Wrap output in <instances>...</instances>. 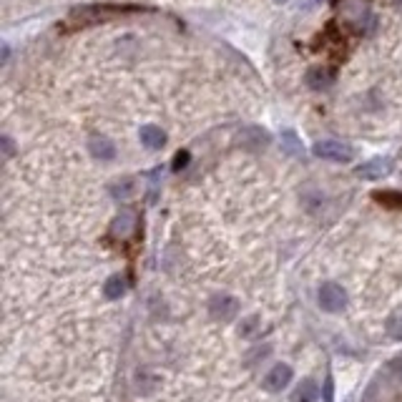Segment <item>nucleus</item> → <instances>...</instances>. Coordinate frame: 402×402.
Segmentation results:
<instances>
[{"mask_svg":"<svg viewBox=\"0 0 402 402\" xmlns=\"http://www.w3.org/2000/svg\"><path fill=\"white\" fill-rule=\"evenodd\" d=\"M133 226H136V216H133L131 211H126V214H121L116 221H113V229H111V232L116 234V237H126Z\"/></svg>","mask_w":402,"mask_h":402,"instance_id":"9b49d317","label":"nucleus"},{"mask_svg":"<svg viewBox=\"0 0 402 402\" xmlns=\"http://www.w3.org/2000/svg\"><path fill=\"white\" fill-rule=\"evenodd\" d=\"M281 146H284L286 154H292V156L302 154V143H299V138H297V133H294V131L281 133Z\"/></svg>","mask_w":402,"mask_h":402,"instance_id":"f8f14e48","label":"nucleus"},{"mask_svg":"<svg viewBox=\"0 0 402 402\" xmlns=\"http://www.w3.org/2000/svg\"><path fill=\"white\" fill-rule=\"evenodd\" d=\"M126 279H123L121 274H113V277H108L106 279V284H104V294L108 299H118V297H123L126 294Z\"/></svg>","mask_w":402,"mask_h":402,"instance_id":"9d476101","label":"nucleus"},{"mask_svg":"<svg viewBox=\"0 0 402 402\" xmlns=\"http://www.w3.org/2000/svg\"><path fill=\"white\" fill-rule=\"evenodd\" d=\"M274 3H286V0H274Z\"/></svg>","mask_w":402,"mask_h":402,"instance_id":"6ab92c4d","label":"nucleus"},{"mask_svg":"<svg viewBox=\"0 0 402 402\" xmlns=\"http://www.w3.org/2000/svg\"><path fill=\"white\" fill-rule=\"evenodd\" d=\"M392 169H395L392 159H372V161H367V164L359 166V169H357V177L369 179V182H377V179H382V177H387V174H392Z\"/></svg>","mask_w":402,"mask_h":402,"instance_id":"39448f33","label":"nucleus"},{"mask_svg":"<svg viewBox=\"0 0 402 402\" xmlns=\"http://www.w3.org/2000/svg\"><path fill=\"white\" fill-rule=\"evenodd\" d=\"M375 199L380 204L390 206V209H402V194L400 191H377Z\"/></svg>","mask_w":402,"mask_h":402,"instance_id":"ddd939ff","label":"nucleus"},{"mask_svg":"<svg viewBox=\"0 0 402 402\" xmlns=\"http://www.w3.org/2000/svg\"><path fill=\"white\" fill-rule=\"evenodd\" d=\"M314 3H317V0H307V3H304V11H312Z\"/></svg>","mask_w":402,"mask_h":402,"instance_id":"f3484780","label":"nucleus"},{"mask_svg":"<svg viewBox=\"0 0 402 402\" xmlns=\"http://www.w3.org/2000/svg\"><path fill=\"white\" fill-rule=\"evenodd\" d=\"M292 377H294V372H292V367H289V364L277 362L274 367H272L269 372L264 375V390L281 392L286 385H289V382H292Z\"/></svg>","mask_w":402,"mask_h":402,"instance_id":"20e7f679","label":"nucleus"},{"mask_svg":"<svg viewBox=\"0 0 402 402\" xmlns=\"http://www.w3.org/2000/svg\"><path fill=\"white\" fill-rule=\"evenodd\" d=\"M387 332H390L392 340H402V312H395L387 320Z\"/></svg>","mask_w":402,"mask_h":402,"instance_id":"4468645a","label":"nucleus"},{"mask_svg":"<svg viewBox=\"0 0 402 402\" xmlns=\"http://www.w3.org/2000/svg\"><path fill=\"white\" fill-rule=\"evenodd\" d=\"M332 81H335V71H330L327 66H314L307 71V86L314 91H325L332 86Z\"/></svg>","mask_w":402,"mask_h":402,"instance_id":"423d86ee","label":"nucleus"},{"mask_svg":"<svg viewBox=\"0 0 402 402\" xmlns=\"http://www.w3.org/2000/svg\"><path fill=\"white\" fill-rule=\"evenodd\" d=\"M320 307L330 314H337L347 307V292L335 281H325L320 286Z\"/></svg>","mask_w":402,"mask_h":402,"instance_id":"f03ea898","label":"nucleus"},{"mask_svg":"<svg viewBox=\"0 0 402 402\" xmlns=\"http://www.w3.org/2000/svg\"><path fill=\"white\" fill-rule=\"evenodd\" d=\"M189 151H179L177 156H174V171H182V169H186V164H189Z\"/></svg>","mask_w":402,"mask_h":402,"instance_id":"2eb2a0df","label":"nucleus"},{"mask_svg":"<svg viewBox=\"0 0 402 402\" xmlns=\"http://www.w3.org/2000/svg\"><path fill=\"white\" fill-rule=\"evenodd\" d=\"M314 156H320V159H327V161H335V164H350L354 159V151L352 146L342 141H320L314 143Z\"/></svg>","mask_w":402,"mask_h":402,"instance_id":"f257e3e1","label":"nucleus"},{"mask_svg":"<svg viewBox=\"0 0 402 402\" xmlns=\"http://www.w3.org/2000/svg\"><path fill=\"white\" fill-rule=\"evenodd\" d=\"M320 400V387L312 377H304L292 392V402H317Z\"/></svg>","mask_w":402,"mask_h":402,"instance_id":"0eeeda50","label":"nucleus"},{"mask_svg":"<svg viewBox=\"0 0 402 402\" xmlns=\"http://www.w3.org/2000/svg\"><path fill=\"white\" fill-rule=\"evenodd\" d=\"M239 312V302L232 297V294H214L209 302V314L214 320H221V322H229L234 320Z\"/></svg>","mask_w":402,"mask_h":402,"instance_id":"7ed1b4c3","label":"nucleus"},{"mask_svg":"<svg viewBox=\"0 0 402 402\" xmlns=\"http://www.w3.org/2000/svg\"><path fill=\"white\" fill-rule=\"evenodd\" d=\"M138 138H141L143 146H146V149H151V151L164 149V143H166V133L161 131L159 126H141Z\"/></svg>","mask_w":402,"mask_h":402,"instance_id":"1a4fd4ad","label":"nucleus"},{"mask_svg":"<svg viewBox=\"0 0 402 402\" xmlns=\"http://www.w3.org/2000/svg\"><path fill=\"white\" fill-rule=\"evenodd\" d=\"M89 151L94 154V159H101V161H111L113 156H116V146H113L106 136H91Z\"/></svg>","mask_w":402,"mask_h":402,"instance_id":"6e6552de","label":"nucleus"},{"mask_svg":"<svg viewBox=\"0 0 402 402\" xmlns=\"http://www.w3.org/2000/svg\"><path fill=\"white\" fill-rule=\"evenodd\" d=\"M397 367H400V377H402V362H397Z\"/></svg>","mask_w":402,"mask_h":402,"instance_id":"a211bd4d","label":"nucleus"},{"mask_svg":"<svg viewBox=\"0 0 402 402\" xmlns=\"http://www.w3.org/2000/svg\"><path fill=\"white\" fill-rule=\"evenodd\" d=\"M400 3H402V0H400Z\"/></svg>","mask_w":402,"mask_h":402,"instance_id":"aec40b11","label":"nucleus"},{"mask_svg":"<svg viewBox=\"0 0 402 402\" xmlns=\"http://www.w3.org/2000/svg\"><path fill=\"white\" fill-rule=\"evenodd\" d=\"M325 402H332V377H327V390H325Z\"/></svg>","mask_w":402,"mask_h":402,"instance_id":"dca6fc26","label":"nucleus"}]
</instances>
